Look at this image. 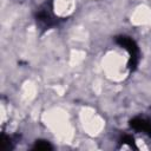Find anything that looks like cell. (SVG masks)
I'll use <instances>...</instances> for the list:
<instances>
[{
  "label": "cell",
  "mask_w": 151,
  "mask_h": 151,
  "mask_svg": "<svg viewBox=\"0 0 151 151\" xmlns=\"http://www.w3.org/2000/svg\"><path fill=\"white\" fill-rule=\"evenodd\" d=\"M133 126L137 130H142V131H149L151 129V125L149 123H146L144 119H137L133 122Z\"/></svg>",
  "instance_id": "1"
}]
</instances>
